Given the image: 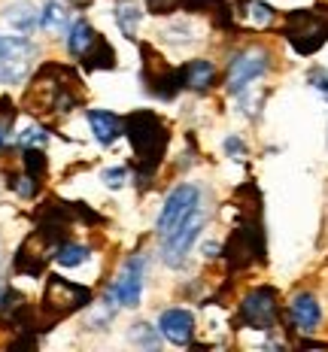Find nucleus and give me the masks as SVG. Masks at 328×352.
Instances as JSON below:
<instances>
[{
  "label": "nucleus",
  "mask_w": 328,
  "mask_h": 352,
  "mask_svg": "<svg viewBox=\"0 0 328 352\" xmlns=\"http://www.w3.org/2000/svg\"><path fill=\"white\" fill-rule=\"evenodd\" d=\"M286 40L295 46V52L313 55L316 49L325 46L328 40V10H295L286 16V28H283Z\"/></svg>",
  "instance_id": "7ed1b4c3"
},
{
  "label": "nucleus",
  "mask_w": 328,
  "mask_h": 352,
  "mask_svg": "<svg viewBox=\"0 0 328 352\" xmlns=\"http://www.w3.org/2000/svg\"><path fill=\"white\" fill-rule=\"evenodd\" d=\"M179 76H182V88L198 91V94L210 91V88L216 85V67H213V61H207V58H195V61L182 64Z\"/></svg>",
  "instance_id": "2eb2a0df"
},
{
  "label": "nucleus",
  "mask_w": 328,
  "mask_h": 352,
  "mask_svg": "<svg viewBox=\"0 0 328 352\" xmlns=\"http://www.w3.org/2000/svg\"><path fill=\"white\" fill-rule=\"evenodd\" d=\"M100 179H104L107 188H122L128 182V170H125V167H109V170H104Z\"/></svg>",
  "instance_id": "c85d7f7f"
},
{
  "label": "nucleus",
  "mask_w": 328,
  "mask_h": 352,
  "mask_svg": "<svg viewBox=\"0 0 328 352\" xmlns=\"http://www.w3.org/2000/svg\"><path fill=\"white\" fill-rule=\"evenodd\" d=\"M280 316V300L271 285H259L240 300V322L255 331H271Z\"/></svg>",
  "instance_id": "6e6552de"
},
{
  "label": "nucleus",
  "mask_w": 328,
  "mask_h": 352,
  "mask_svg": "<svg viewBox=\"0 0 328 352\" xmlns=\"http://www.w3.org/2000/svg\"><path fill=\"white\" fill-rule=\"evenodd\" d=\"M85 122H89L94 140H98L100 146L116 143L122 134H125V122H122L119 116L107 113V109H89V113H85Z\"/></svg>",
  "instance_id": "4468645a"
},
{
  "label": "nucleus",
  "mask_w": 328,
  "mask_h": 352,
  "mask_svg": "<svg viewBox=\"0 0 328 352\" xmlns=\"http://www.w3.org/2000/svg\"><path fill=\"white\" fill-rule=\"evenodd\" d=\"M12 104L10 100H0V149H3L6 137H10V128H12Z\"/></svg>",
  "instance_id": "bb28decb"
},
{
  "label": "nucleus",
  "mask_w": 328,
  "mask_h": 352,
  "mask_svg": "<svg viewBox=\"0 0 328 352\" xmlns=\"http://www.w3.org/2000/svg\"><path fill=\"white\" fill-rule=\"evenodd\" d=\"M143 52H146V61H143V82L146 88H149L155 98H164V100H171L173 94L182 88V76H179V70H171L167 64L158 58L155 52H152L149 46H143Z\"/></svg>",
  "instance_id": "9b49d317"
},
{
  "label": "nucleus",
  "mask_w": 328,
  "mask_h": 352,
  "mask_svg": "<svg viewBox=\"0 0 328 352\" xmlns=\"http://www.w3.org/2000/svg\"><path fill=\"white\" fill-rule=\"evenodd\" d=\"M40 25H43V31H49V34H67V28H70V12L64 10L61 3H55V0H49L46 6H43V12H40Z\"/></svg>",
  "instance_id": "6ab92c4d"
},
{
  "label": "nucleus",
  "mask_w": 328,
  "mask_h": 352,
  "mask_svg": "<svg viewBox=\"0 0 328 352\" xmlns=\"http://www.w3.org/2000/svg\"><path fill=\"white\" fill-rule=\"evenodd\" d=\"M289 319H292V325H295V331H301V334H313V331H316L319 322H322V307H319L316 295L301 292V295L292 298Z\"/></svg>",
  "instance_id": "ddd939ff"
},
{
  "label": "nucleus",
  "mask_w": 328,
  "mask_h": 352,
  "mask_svg": "<svg viewBox=\"0 0 328 352\" xmlns=\"http://www.w3.org/2000/svg\"><path fill=\"white\" fill-rule=\"evenodd\" d=\"M158 331H162L164 340H171L173 346H188L195 340V316L182 307H171V310H162L158 316Z\"/></svg>",
  "instance_id": "f8f14e48"
},
{
  "label": "nucleus",
  "mask_w": 328,
  "mask_h": 352,
  "mask_svg": "<svg viewBox=\"0 0 328 352\" xmlns=\"http://www.w3.org/2000/svg\"><path fill=\"white\" fill-rule=\"evenodd\" d=\"M79 100H83V91H79L76 76L61 64H46L36 73L34 85L28 88L25 107L31 113H70Z\"/></svg>",
  "instance_id": "f257e3e1"
},
{
  "label": "nucleus",
  "mask_w": 328,
  "mask_h": 352,
  "mask_svg": "<svg viewBox=\"0 0 328 352\" xmlns=\"http://www.w3.org/2000/svg\"><path fill=\"white\" fill-rule=\"evenodd\" d=\"M83 64H85L89 70H109V67H116V52H113V46H109L104 36H100V43L91 49L89 55L83 58Z\"/></svg>",
  "instance_id": "aec40b11"
},
{
  "label": "nucleus",
  "mask_w": 328,
  "mask_h": 352,
  "mask_svg": "<svg viewBox=\"0 0 328 352\" xmlns=\"http://www.w3.org/2000/svg\"><path fill=\"white\" fill-rule=\"evenodd\" d=\"M204 222H207V212H204V207H198L195 212H188L177 228L162 240V258H164L167 267H182V261H186L188 249H192L195 240H198Z\"/></svg>",
  "instance_id": "0eeeda50"
},
{
  "label": "nucleus",
  "mask_w": 328,
  "mask_h": 352,
  "mask_svg": "<svg viewBox=\"0 0 328 352\" xmlns=\"http://www.w3.org/2000/svg\"><path fill=\"white\" fill-rule=\"evenodd\" d=\"M67 3H73V6H89L91 0H67Z\"/></svg>",
  "instance_id": "473e14b6"
},
{
  "label": "nucleus",
  "mask_w": 328,
  "mask_h": 352,
  "mask_svg": "<svg viewBox=\"0 0 328 352\" xmlns=\"http://www.w3.org/2000/svg\"><path fill=\"white\" fill-rule=\"evenodd\" d=\"M113 316H116V292L109 289V292H107V298L100 300V304H94V313L89 316V322H85V325L94 328V331H104Z\"/></svg>",
  "instance_id": "4be33fe9"
},
{
  "label": "nucleus",
  "mask_w": 328,
  "mask_h": 352,
  "mask_svg": "<svg viewBox=\"0 0 328 352\" xmlns=\"http://www.w3.org/2000/svg\"><path fill=\"white\" fill-rule=\"evenodd\" d=\"M46 140H49V137H46V131H43V128H28L25 134L19 137V143L25 146V149H31V146L43 149V146H46Z\"/></svg>",
  "instance_id": "cd10ccee"
},
{
  "label": "nucleus",
  "mask_w": 328,
  "mask_h": 352,
  "mask_svg": "<svg viewBox=\"0 0 328 352\" xmlns=\"http://www.w3.org/2000/svg\"><path fill=\"white\" fill-rule=\"evenodd\" d=\"M198 207H201V188L198 186H179V188H173V192L167 195L162 212H158V222H155L158 237L164 240L167 234H171L182 222V219L188 216V212H195Z\"/></svg>",
  "instance_id": "1a4fd4ad"
},
{
  "label": "nucleus",
  "mask_w": 328,
  "mask_h": 352,
  "mask_svg": "<svg viewBox=\"0 0 328 352\" xmlns=\"http://www.w3.org/2000/svg\"><path fill=\"white\" fill-rule=\"evenodd\" d=\"M158 328H152V325H146V322H137V325H131V343L134 346H146V349H155L158 346Z\"/></svg>",
  "instance_id": "b1692460"
},
{
  "label": "nucleus",
  "mask_w": 328,
  "mask_h": 352,
  "mask_svg": "<svg viewBox=\"0 0 328 352\" xmlns=\"http://www.w3.org/2000/svg\"><path fill=\"white\" fill-rule=\"evenodd\" d=\"M243 19L252 28H271L274 25V6L261 3V0H246L243 3Z\"/></svg>",
  "instance_id": "412c9836"
},
{
  "label": "nucleus",
  "mask_w": 328,
  "mask_h": 352,
  "mask_svg": "<svg viewBox=\"0 0 328 352\" xmlns=\"http://www.w3.org/2000/svg\"><path fill=\"white\" fill-rule=\"evenodd\" d=\"M6 25L12 28V31L19 34H31L36 25H40V12H36L34 3H28V0H19V3H10L3 12Z\"/></svg>",
  "instance_id": "f3484780"
},
{
  "label": "nucleus",
  "mask_w": 328,
  "mask_h": 352,
  "mask_svg": "<svg viewBox=\"0 0 328 352\" xmlns=\"http://www.w3.org/2000/svg\"><path fill=\"white\" fill-rule=\"evenodd\" d=\"M143 276H146V258L140 252L131 255V258L122 264L119 276H116V283L109 285V289L116 292V300H119L122 307H128V310H134V307H140V298H143Z\"/></svg>",
  "instance_id": "9d476101"
},
{
  "label": "nucleus",
  "mask_w": 328,
  "mask_h": 352,
  "mask_svg": "<svg viewBox=\"0 0 328 352\" xmlns=\"http://www.w3.org/2000/svg\"><path fill=\"white\" fill-rule=\"evenodd\" d=\"M182 0H146V6H149V12H155V16H164V12L177 10Z\"/></svg>",
  "instance_id": "7c9ffc66"
},
{
  "label": "nucleus",
  "mask_w": 328,
  "mask_h": 352,
  "mask_svg": "<svg viewBox=\"0 0 328 352\" xmlns=\"http://www.w3.org/2000/svg\"><path fill=\"white\" fill-rule=\"evenodd\" d=\"M125 134H128V140L137 152L140 176L149 179V176L155 173L158 161H162V155H164V146H167L164 122L158 119L155 113H149V109H140V113H131L125 119Z\"/></svg>",
  "instance_id": "f03ea898"
},
{
  "label": "nucleus",
  "mask_w": 328,
  "mask_h": 352,
  "mask_svg": "<svg viewBox=\"0 0 328 352\" xmlns=\"http://www.w3.org/2000/svg\"><path fill=\"white\" fill-rule=\"evenodd\" d=\"M85 304H91V289L70 280H61V276H49L46 292H43V325H55L58 319L70 316V313L83 310Z\"/></svg>",
  "instance_id": "20e7f679"
},
{
  "label": "nucleus",
  "mask_w": 328,
  "mask_h": 352,
  "mask_svg": "<svg viewBox=\"0 0 328 352\" xmlns=\"http://www.w3.org/2000/svg\"><path fill=\"white\" fill-rule=\"evenodd\" d=\"M85 258H89V246H83V243H67V240H64V243L55 249V261L61 264V267H79Z\"/></svg>",
  "instance_id": "5701e85b"
},
{
  "label": "nucleus",
  "mask_w": 328,
  "mask_h": 352,
  "mask_svg": "<svg viewBox=\"0 0 328 352\" xmlns=\"http://www.w3.org/2000/svg\"><path fill=\"white\" fill-rule=\"evenodd\" d=\"M267 67H271V55H267L265 49L252 46V49L237 52L228 64V73H225V88H228V94H243L255 79L265 76Z\"/></svg>",
  "instance_id": "423d86ee"
},
{
  "label": "nucleus",
  "mask_w": 328,
  "mask_h": 352,
  "mask_svg": "<svg viewBox=\"0 0 328 352\" xmlns=\"http://www.w3.org/2000/svg\"><path fill=\"white\" fill-rule=\"evenodd\" d=\"M10 188L12 192H16L19 197H36V192H40V179H36V176H31V173H12L10 176Z\"/></svg>",
  "instance_id": "393cba45"
},
{
  "label": "nucleus",
  "mask_w": 328,
  "mask_h": 352,
  "mask_svg": "<svg viewBox=\"0 0 328 352\" xmlns=\"http://www.w3.org/2000/svg\"><path fill=\"white\" fill-rule=\"evenodd\" d=\"M98 43H100V34L94 31L89 21H76V25H70V31H67V49H70L73 58H79V61H83V58L89 55L91 49L98 46Z\"/></svg>",
  "instance_id": "dca6fc26"
},
{
  "label": "nucleus",
  "mask_w": 328,
  "mask_h": 352,
  "mask_svg": "<svg viewBox=\"0 0 328 352\" xmlns=\"http://www.w3.org/2000/svg\"><path fill=\"white\" fill-rule=\"evenodd\" d=\"M3 292H6V289H3V285H0V295H3Z\"/></svg>",
  "instance_id": "72a5a7b5"
},
{
  "label": "nucleus",
  "mask_w": 328,
  "mask_h": 352,
  "mask_svg": "<svg viewBox=\"0 0 328 352\" xmlns=\"http://www.w3.org/2000/svg\"><path fill=\"white\" fill-rule=\"evenodd\" d=\"M36 46L25 34L0 36V85H19L34 67Z\"/></svg>",
  "instance_id": "39448f33"
},
{
  "label": "nucleus",
  "mask_w": 328,
  "mask_h": 352,
  "mask_svg": "<svg viewBox=\"0 0 328 352\" xmlns=\"http://www.w3.org/2000/svg\"><path fill=\"white\" fill-rule=\"evenodd\" d=\"M225 149H228V155H234V158H243L246 155V146L237 140V137H228L225 140Z\"/></svg>",
  "instance_id": "2f4dec72"
},
{
  "label": "nucleus",
  "mask_w": 328,
  "mask_h": 352,
  "mask_svg": "<svg viewBox=\"0 0 328 352\" xmlns=\"http://www.w3.org/2000/svg\"><path fill=\"white\" fill-rule=\"evenodd\" d=\"M113 16H116L119 31L125 34L128 40H134L137 28H140V19H143L140 3H137V0H116V3H113Z\"/></svg>",
  "instance_id": "a211bd4d"
},
{
  "label": "nucleus",
  "mask_w": 328,
  "mask_h": 352,
  "mask_svg": "<svg viewBox=\"0 0 328 352\" xmlns=\"http://www.w3.org/2000/svg\"><path fill=\"white\" fill-rule=\"evenodd\" d=\"M21 167H25L31 176H36V179H43V176H46V155H43V149H36V146L25 149V155H21Z\"/></svg>",
  "instance_id": "a878e982"
},
{
  "label": "nucleus",
  "mask_w": 328,
  "mask_h": 352,
  "mask_svg": "<svg viewBox=\"0 0 328 352\" xmlns=\"http://www.w3.org/2000/svg\"><path fill=\"white\" fill-rule=\"evenodd\" d=\"M310 85L316 88L319 94H322V98L328 100V70H310Z\"/></svg>",
  "instance_id": "c756f323"
}]
</instances>
